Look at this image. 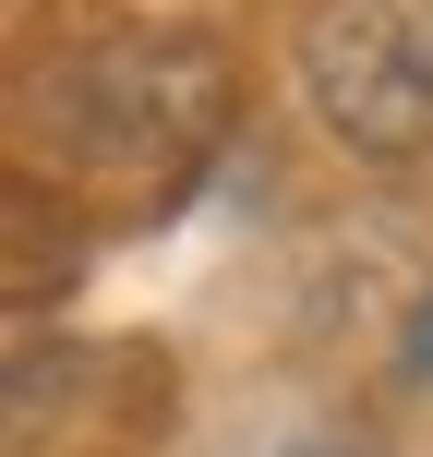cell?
<instances>
[{
    "mask_svg": "<svg viewBox=\"0 0 433 457\" xmlns=\"http://www.w3.org/2000/svg\"><path fill=\"white\" fill-rule=\"evenodd\" d=\"M301 96L373 169L433 157V0H313L301 12Z\"/></svg>",
    "mask_w": 433,
    "mask_h": 457,
    "instance_id": "cell-1",
    "label": "cell"
},
{
    "mask_svg": "<svg viewBox=\"0 0 433 457\" xmlns=\"http://www.w3.org/2000/svg\"><path fill=\"white\" fill-rule=\"evenodd\" d=\"M253 457H386V445L349 434V421H313V434H277V445H253Z\"/></svg>",
    "mask_w": 433,
    "mask_h": 457,
    "instance_id": "cell-2",
    "label": "cell"
},
{
    "mask_svg": "<svg viewBox=\"0 0 433 457\" xmlns=\"http://www.w3.org/2000/svg\"><path fill=\"white\" fill-rule=\"evenodd\" d=\"M410 373H421V386H433V301H421V313H410Z\"/></svg>",
    "mask_w": 433,
    "mask_h": 457,
    "instance_id": "cell-3",
    "label": "cell"
}]
</instances>
